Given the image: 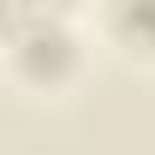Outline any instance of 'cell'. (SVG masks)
Listing matches in <instances>:
<instances>
[{
  "label": "cell",
  "instance_id": "6da1fadb",
  "mask_svg": "<svg viewBox=\"0 0 155 155\" xmlns=\"http://www.w3.org/2000/svg\"><path fill=\"white\" fill-rule=\"evenodd\" d=\"M107 24L119 42L155 48V0H107Z\"/></svg>",
  "mask_w": 155,
  "mask_h": 155
}]
</instances>
